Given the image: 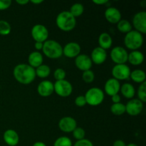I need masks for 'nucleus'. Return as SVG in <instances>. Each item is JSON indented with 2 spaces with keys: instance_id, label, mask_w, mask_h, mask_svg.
<instances>
[{
  "instance_id": "22",
  "label": "nucleus",
  "mask_w": 146,
  "mask_h": 146,
  "mask_svg": "<svg viewBox=\"0 0 146 146\" xmlns=\"http://www.w3.org/2000/svg\"><path fill=\"white\" fill-rule=\"evenodd\" d=\"M98 44L99 47L104 48V50L108 49L111 47L113 44L112 37L109 34L106 32H104L100 34L98 37Z\"/></svg>"
},
{
  "instance_id": "31",
  "label": "nucleus",
  "mask_w": 146,
  "mask_h": 146,
  "mask_svg": "<svg viewBox=\"0 0 146 146\" xmlns=\"http://www.w3.org/2000/svg\"><path fill=\"white\" fill-rule=\"evenodd\" d=\"M138 100L143 103L146 102V82L141 84L138 89Z\"/></svg>"
},
{
  "instance_id": "29",
  "label": "nucleus",
  "mask_w": 146,
  "mask_h": 146,
  "mask_svg": "<svg viewBox=\"0 0 146 146\" xmlns=\"http://www.w3.org/2000/svg\"><path fill=\"white\" fill-rule=\"evenodd\" d=\"M11 30L9 23L4 20H0V35L7 36L10 34Z\"/></svg>"
},
{
  "instance_id": "18",
  "label": "nucleus",
  "mask_w": 146,
  "mask_h": 146,
  "mask_svg": "<svg viewBox=\"0 0 146 146\" xmlns=\"http://www.w3.org/2000/svg\"><path fill=\"white\" fill-rule=\"evenodd\" d=\"M105 18L111 24H118L121 19V13L115 7H108L104 13Z\"/></svg>"
},
{
  "instance_id": "12",
  "label": "nucleus",
  "mask_w": 146,
  "mask_h": 146,
  "mask_svg": "<svg viewBox=\"0 0 146 146\" xmlns=\"http://www.w3.org/2000/svg\"><path fill=\"white\" fill-rule=\"evenodd\" d=\"M77 127V122L70 116L64 117L58 122V128L64 133H71Z\"/></svg>"
},
{
  "instance_id": "41",
  "label": "nucleus",
  "mask_w": 146,
  "mask_h": 146,
  "mask_svg": "<svg viewBox=\"0 0 146 146\" xmlns=\"http://www.w3.org/2000/svg\"><path fill=\"white\" fill-rule=\"evenodd\" d=\"M108 0H93V2L96 4H98V5H103L108 2Z\"/></svg>"
},
{
  "instance_id": "26",
  "label": "nucleus",
  "mask_w": 146,
  "mask_h": 146,
  "mask_svg": "<svg viewBox=\"0 0 146 146\" xmlns=\"http://www.w3.org/2000/svg\"><path fill=\"white\" fill-rule=\"evenodd\" d=\"M117 28L121 32L127 34L132 30V24L126 19H121L117 24Z\"/></svg>"
},
{
  "instance_id": "20",
  "label": "nucleus",
  "mask_w": 146,
  "mask_h": 146,
  "mask_svg": "<svg viewBox=\"0 0 146 146\" xmlns=\"http://www.w3.org/2000/svg\"><path fill=\"white\" fill-rule=\"evenodd\" d=\"M44 58L43 55L39 51H32L30 53L28 57L29 65L31 66L32 68H36L43 64Z\"/></svg>"
},
{
  "instance_id": "28",
  "label": "nucleus",
  "mask_w": 146,
  "mask_h": 146,
  "mask_svg": "<svg viewBox=\"0 0 146 146\" xmlns=\"http://www.w3.org/2000/svg\"><path fill=\"white\" fill-rule=\"evenodd\" d=\"M111 111L115 115H121L125 113V106L121 103L113 104L111 106Z\"/></svg>"
},
{
  "instance_id": "2",
  "label": "nucleus",
  "mask_w": 146,
  "mask_h": 146,
  "mask_svg": "<svg viewBox=\"0 0 146 146\" xmlns=\"http://www.w3.org/2000/svg\"><path fill=\"white\" fill-rule=\"evenodd\" d=\"M56 23L58 28L64 31H70L75 28L76 19L68 11H63L57 15Z\"/></svg>"
},
{
  "instance_id": "38",
  "label": "nucleus",
  "mask_w": 146,
  "mask_h": 146,
  "mask_svg": "<svg viewBox=\"0 0 146 146\" xmlns=\"http://www.w3.org/2000/svg\"><path fill=\"white\" fill-rule=\"evenodd\" d=\"M111 100H112L113 104H118L121 102V96L118 94H115L111 96Z\"/></svg>"
},
{
  "instance_id": "34",
  "label": "nucleus",
  "mask_w": 146,
  "mask_h": 146,
  "mask_svg": "<svg viewBox=\"0 0 146 146\" xmlns=\"http://www.w3.org/2000/svg\"><path fill=\"white\" fill-rule=\"evenodd\" d=\"M66 71L63 68H58L55 70L54 72V77L56 81H61V80H64L66 78Z\"/></svg>"
},
{
  "instance_id": "30",
  "label": "nucleus",
  "mask_w": 146,
  "mask_h": 146,
  "mask_svg": "<svg viewBox=\"0 0 146 146\" xmlns=\"http://www.w3.org/2000/svg\"><path fill=\"white\" fill-rule=\"evenodd\" d=\"M54 146H72V142H71V140L68 137H59L55 141Z\"/></svg>"
},
{
  "instance_id": "44",
  "label": "nucleus",
  "mask_w": 146,
  "mask_h": 146,
  "mask_svg": "<svg viewBox=\"0 0 146 146\" xmlns=\"http://www.w3.org/2000/svg\"><path fill=\"white\" fill-rule=\"evenodd\" d=\"M29 1L31 3H32V4H41V3H42L43 0H31V1Z\"/></svg>"
},
{
  "instance_id": "7",
  "label": "nucleus",
  "mask_w": 146,
  "mask_h": 146,
  "mask_svg": "<svg viewBox=\"0 0 146 146\" xmlns=\"http://www.w3.org/2000/svg\"><path fill=\"white\" fill-rule=\"evenodd\" d=\"M110 56L115 64H124L128 61V53L123 47L115 46L111 50Z\"/></svg>"
},
{
  "instance_id": "23",
  "label": "nucleus",
  "mask_w": 146,
  "mask_h": 146,
  "mask_svg": "<svg viewBox=\"0 0 146 146\" xmlns=\"http://www.w3.org/2000/svg\"><path fill=\"white\" fill-rule=\"evenodd\" d=\"M120 91L125 98H128V99L133 98L135 94V88L132 84L129 83H125L122 86H121Z\"/></svg>"
},
{
  "instance_id": "39",
  "label": "nucleus",
  "mask_w": 146,
  "mask_h": 146,
  "mask_svg": "<svg viewBox=\"0 0 146 146\" xmlns=\"http://www.w3.org/2000/svg\"><path fill=\"white\" fill-rule=\"evenodd\" d=\"M113 146H126L125 142L122 140H116L115 142L113 143Z\"/></svg>"
},
{
  "instance_id": "35",
  "label": "nucleus",
  "mask_w": 146,
  "mask_h": 146,
  "mask_svg": "<svg viewBox=\"0 0 146 146\" xmlns=\"http://www.w3.org/2000/svg\"><path fill=\"white\" fill-rule=\"evenodd\" d=\"M75 104L78 107H83L86 105V101L84 96H78L75 99Z\"/></svg>"
},
{
  "instance_id": "37",
  "label": "nucleus",
  "mask_w": 146,
  "mask_h": 146,
  "mask_svg": "<svg viewBox=\"0 0 146 146\" xmlns=\"http://www.w3.org/2000/svg\"><path fill=\"white\" fill-rule=\"evenodd\" d=\"M11 4V0H0V10L7 9L9 8Z\"/></svg>"
},
{
  "instance_id": "42",
  "label": "nucleus",
  "mask_w": 146,
  "mask_h": 146,
  "mask_svg": "<svg viewBox=\"0 0 146 146\" xmlns=\"http://www.w3.org/2000/svg\"><path fill=\"white\" fill-rule=\"evenodd\" d=\"M16 2H17V4H20V5H25V4H28V3L29 2V0H17Z\"/></svg>"
},
{
  "instance_id": "5",
  "label": "nucleus",
  "mask_w": 146,
  "mask_h": 146,
  "mask_svg": "<svg viewBox=\"0 0 146 146\" xmlns=\"http://www.w3.org/2000/svg\"><path fill=\"white\" fill-rule=\"evenodd\" d=\"M86 104L91 106H97L102 104L104 100V92L99 88L94 87L86 91L85 94Z\"/></svg>"
},
{
  "instance_id": "36",
  "label": "nucleus",
  "mask_w": 146,
  "mask_h": 146,
  "mask_svg": "<svg viewBox=\"0 0 146 146\" xmlns=\"http://www.w3.org/2000/svg\"><path fill=\"white\" fill-rule=\"evenodd\" d=\"M74 146H94L92 142L88 139H84L80 140V141H77L75 143Z\"/></svg>"
},
{
  "instance_id": "25",
  "label": "nucleus",
  "mask_w": 146,
  "mask_h": 146,
  "mask_svg": "<svg viewBox=\"0 0 146 146\" xmlns=\"http://www.w3.org/2000/svg\"><path fill=\"white\" fill-rule=\"evenodd\" d=\"M36 76L41 78H44L48 77L51 73V68L48 65L46 64H41L38 67L35 68Z\"/></svg>"
},
{
  "instance_id": "21",
  "label": "nucleus",
  "mask_w": 146,
  "mask_h": 146,
  "mask_svg": "<svg viewBox=\"0 0 146 146\" xmlns=\"http://www.w3.org/2000/svg\"><path fill=\"white\" fill-rule=\"evenodd\" d=\"M144 61V55L141 51L138 50L131 51L130 54H128V61L133 66L141 65Z\"/></svg>"
},
{
  "instance_id": "45",
  "label": "nucleus",
  "mask_w": 146,
  "mask_h": 146,
  "mask_svg": "<svg viewBox=\"0 0 146 146\" xmlns=\"http://www.w3.org/2000/svg\"><path fill=\"white\" fill-rule=\"evenodd\" d=\"M126 146H138V145H137L136 144H135V143H130V144H128V145H127Z\"/></svg>"
},
{
  "instance_id": "33",
  "label": "nucleus",
  "mask_w": 146,
  "mask_h": 146,
  "mask_svg": "<svg viewBox=\"0 0 146 146\" xmlns=\"http://www.w3.org/2000/svg\"><path fill=\"white\" fill-rule=\"evenodd\" d=\"M72 133L74 138L76 139L77 141L83 140L85 138L86 132L85 131H84V128H81V127H76V128L74 130V131H73Z\"/></svg>"
},
{
  "instance_id": "11",
  "label": "nucleus",
  "mask_w": 146,
  "mask_h": 146,
  "mask_svg": "<svg viewBox=\"0 0 146 146\" xmlns=\"http://www.w3.org/2000/svg\"><path fill=\"white\" fill-rule=\"evenodd\" d=\"M125 106V112L131 116L139 115L143 109V103L138 98H132Z\"/></svg>"
},
{
  "instance_id": "10",
  "label": "nucleus",
  "mask_w": 146,
  "mask_h": 146,
  "mask_svg": "<svg viewBox=\"0 0 146 146\" xmlns=\"http://www.w3.org/2000/svg\"><path fill=\"white\" fill-rule=\"evenodd\" d=\"M133 26L135 31L141 34L146 33V12L145 11H138L133 17ZM132 26V27H133Z\"/></svg>"
},
{
  "instance_id": "16",
  "label": "nucleus",
  "mask_w": 146,
  "mask_h": 146,
  "mask_svg": "<svg viewBox=\"0 0 146 146\" xmlns=\"http://www.w3.org/2000/svg\"><path fill=\"white\" fill-rule=\"evenodd\" d=\"M120 88H121V84H120L119 81L113 78L107 80L104 86V91L110 96L118 94Z\"/></svg>"
},
{
  "instance_id": "19",
  "label": "nucleus",
  "mask_w": 146,
  "mask_h": 146,
  "mask_svg": "<svg viewBox=\"0 0 146 146\" xmlns=\"http://www.w3.org/2000/svg\"><path fill=\"white\" fill-rule=\"evenodd\" d=\"M3 138L6 143L9 146H16L19 143V137L17 131L13 129H8L4 133Z\"/></svg>"
},
{
  "instance_id": "27",
  "label": "nucleus",
  "mask_w": 146,
  "mask_h": 146,
  "mask_svg": "<svg viewBox=\"0 0 146 146\" xmlns=\"http://www.w3.org/2000/svg\"><path fill=\"white\" fill-rule=\"evenodd\" d=\"M68 11H69L75 18H76V17H80V16L84 13V7L82 4L76 3V4H73V5L71 6V8H70V10Z\"/></svg>"
},
{
  "instance_id": "1",
  "label": "nucleus",
  "mask_w": 146,
  "mask_h": 146,
  "mask_svg": "<svg viewBox=\"0 0 146 146\" xmlns=\"http://www.w3.org/2000/svg\"><path fill=\"white\" fill-rule=\"evenodd\" d=\"M13 75L19 83L24 85L31 84L36 76L35 68L26 64H20L16 66L13 70Z\"/></svg>"
},
{
  "instance_id": "3",
  "label": "nucleus",
  "mask_w": 146,
  "mask_h": 146,
  "mask_svg": "<svg viewBox=\"0 0 146 146\" xmlns=\"http://www.w3.org/2000/svg\"><path fill=\"white\" fill-rule=\"evenodd\" d=\"M42 51L48 58L56 59L63 55V47L55 40H46L44 42Z\"/></svg>"
},
{
  "instance_id": "15",
  "label": "nucleus",
  "mask_w": 146,
  "mask_h": 146,
  "mask_svg": "<svg viewBox=\"0 0 146 146\" xmlns=\"http://www.w3.org/2000/svg\"><path fill=\"white\" fill-rule=\"evenodd\" d=\"M90 58H91L92 62L94 64H97V65L102 64L103 63L105 62L107 58L106 51L99 46L96 47L91 52Z\"/></svg>"
},
{
  "instance_id": "43",
  "label": "nucleus",
  "mask_w": 146,
  "mask_h": 146,
  "mask_svg": "<svg viewBox=\"0 0 146 146\" xmlns=\"http://www.w3.org/2000/svg\"><path fill=\"white\" fill-rule=\"evenodd\" d=\"M33 146H46V144L44 143L41 142V141H38V142L34 143Z\"/></svg>"
},
{
  "instance_id": "8",
  "label": "nucleus",
  "mask_w": 146,
  "mask_h": 146,
  "mask_svg": "<svg viewBox=\"0 0 146 146\" xmlns=\"http://www.w3.org/2000/svg\"><path fill=\"white\" fill-rule=\"evenodd\" d=\"M31 36L35 42H45L48 40V31L45 26L42 24H36L31 29Z\"/></svg>"
},
{
  "instance_id": "32",
  "label": "nucleus",
  "mask_w": 146,
  "mask_h": 146,
  "mask_svg": "<svg viewBox=\"0 0 146 146\" xmlns=\"http://www.w3.org/2000/svg\"><path fill=\"white\" fill-rule=\"evenodd\" d=\"M94 78H95V74H94V71H91V69L83 71L82 79L84 82L90 84L94 81Z\"/></svg>"
},
{
  "instance_id": "40",
  "label": "nucleus",
  "mask_w": 146,
  "mask_h": 146,
  "mask_svg": "<svg viewBox=\"0 0 146 146\" xmlns=\"http://www.w3.org/2000/svg\"><path fill=\"white\" fill-rule=\"evenodd\" d=\"M43 45H44V43L42 42H35L34 47H35V48L37 51H39V50H42Z\"/></svg>"
},
{
  "instance_id": "24",
  "label": "nucleus",
  "mask_w": 146,
  "mask_h": 146,
  "mask_svg": "<svg viewBox=\"0 0 146 146\" xmlns=\"http://www.w3.org/2000/svg\"><path fill=\"white\" fill-rule=\"evenodd\" d=\"M130 78L135 83L138 84H142L145 82L146 75L145 71L141 69H135L131 72Z\"/></svg>"
},
{
  "instance_id": "17",
  "label": "nucleus",
  "mask_w": 146,
  "mask_h": 146,
  "mask_svg": "<svg viewBox=\"0 0 146 146\" xmlns=\"http://www.w3.org/2000/svg\"><path fill=\"white\" fill-rule=\"evenodd\" d=\"M37 91L41 96H49L54 92V84L51 81H47V80L42 81L41 82H40L37 87Z\"/></svg>"
},
{
  "instance_id": "13",
  "label": "nucleus",
  "mask_w": 146,
  "mask_h": 146,
  "mask_svg": "<svg viewBox=\"0 0 146 146\" xmlns=\"http://www.w3.org/2000/svg\"><path fill=\"white\" fill-rule=\"evenodd\" d=\"M93 62L91 58L86 54H79L75 58V65L82 71L90 70L92 67Z\"/></svg>"
},
{
  "instance_id": "9",
  "label": "nucleus",
  "mask_w": 146,
  "mask_h": 146,
  "mask_svg": "<svg viewBox=\"0 0 146 146\" xmlns=\"http://www.w3.org/2000/svg\"><path fill=\"white\" fill-rule=\"evenodd\" d=\"M130 67L125 64H115L112 68V75L113 78L118 80H126L130 78L131 75Z\"/></svg>"
},
{
  "instance_id": "14",
  "label": "nucleus",
  "mask_w": 146,
  "mask_h": 146,
  "mask_svg": "<svg viewBox=\"0 0 146 146\" xmlns=\"http://www.w3.org/2000/svg\"><path fill=\"white\" fill-rule=\"evenodd\" d=\"M81 46L76 42H69L63 48V54L70 58H76L81 52Z\"/></svg>"
},
{
  "instance_id": "6",
  "label": "nucleus",
  "mask_w": 146,
  "mask_h": 146,
  "mask_svg": "<svg viewBox=\"0 0 146 146\" xmlns=\"http://www.w3.org/2000/svg\"><path fill=\"white\" fill-rule=\"evenodd\" d=\"M54 91L61 97H68L73 91V86L69 81L66 80L56 81L54 84Z\"/></svg>"
},
{
  "instance_id": "4",
  "label": "nucleus",
  "mask_w": 146,
  "mask_h": 146,
  "mask_svg": "<svg viewBox=\"0 0 146 146\" xmlns=\"http://www.w3.org/2000/svg\"><path fill=\"white\" fill-rule=\"evenodd\" d=\"M144 38L143 34L135 30H131L125 34L124 37V44L129 49L135 51L142 46Z\"/></svg>"
}]
</instances>
